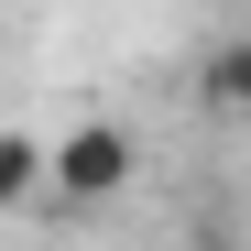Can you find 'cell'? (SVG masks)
Instances as JSON below:
<instances>
[{
	"instance_id": "6da1fadb",
	"label": "cell",
	"mask_w": 251,
	"mask_h": 251,
	"mask_svg": "<svg viewBox=\"0 0 251 251\" xmlns=\"http://www.w3.org/2000/svg\"><path fill=\"white\" fill-rule=\"evenodd\" d=\"M131 164H142V142L120 131V120H76V131L44 142V197H66V207H109L120 186H131Z\"/></svg>"
},
{
	"instance_id": "3957f363",
	"label": "cell",
	"mask_w": 251,
	"mask_h": 251,
	"mask_svg": "<svg viewBox=\"0 0 251 251\" xmlns=\"http://www.w3.org/2000/svg\"><path fill=\"white\" fill-rule=\"evenodd\" d=\"M33 197H44V142L0 131V207H33Z\"/></svg>"
},
{
	"instance_id": "7a4b0ae2",
	"label": "cell",
	"mask_w": 251,
	"mask_h": 251,
	"mask_svg": "<svg viewBox=\"0 0 251 251\" xmlns=\"http://www.w3.org/2000/svg\"><path fill=\"white\" fill-rule=\"evenodd\" d=\"M197 99L219 109V120H251V33H219L197 66Z\"/></svg>"
}]
</instances>
